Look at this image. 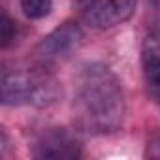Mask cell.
<instances>
[{"label":"cell","instance_id":"cell-3","mask_svg":"<svg viewBox=\"0 0 160 160\" xmlns=\"http://www.w3.org/2000/svg\"><path fill=\"white\" fill-rule=\"evenodd\" d=\"M138 6V0H75L83 23L96 30H109L126 23Z\"/></svg>","mask_w":160,"mask_h":160},{"label":"cell","instance_id":"cell-9","mask_svg":"<svg viewBox=\"0 0 160 160\" xmlns=\"http://www.w3.org/2000/svg\"><path fill=\"white\" fill-rule=\"evenodd\" d=\"M147 156H152V158H160V138L149 141V147H147Z\"/></svg>","mask_w":160,"mask_h":160},{"label":"cell","instance_id":"cell-5","mask_svg":"<svg viewBox=\"0 0 160 160\" xmlns=\"http://www.w3.org/2000/svg\"><path fill=\"white\" fill-rule=\"evenodd\" d=\"M32 154L36 158H79L81 143L66 128H49L36 139Z\"/></svg>","mask_w":160,"mask_h":160},{"label":"cell","instance_id":"cell-7","mask_svg":"<svg viewBox=\"0 0 160 160\" xmlns=\"http://www.w3.org/2000/svg\"><path fill=\"white\" fill-rule=\"evenodd\" d=\"M19 2L23 13L32 21L47 17L53 10V0H19Z\"/></svg>","mask_w":160,"mask_h":160},{"label":"cell","instance_id":"cell-4","mask_svg":"<svg viewBox=\"0 0 160 160\" xmlns=\"http://www.w3.org/2000/svg\"><path fill=\"white\" fill-rule=\"evenodd\" d=\"M83 30L75 21H66L53 28L38 45H36V60L42 66H51L62 62L72 57L83 43Z\"/></svg>","mask_w":160,"mask_h":160},{"label":"cell","instance_id":"cell-2","mask_svg":"<svg viewBox=\"0 0 160 160\" xmlns=\"http://www.w3.org/2000/svg\"><path fill=\"white\" fill-rule=\"evenodd\" d=\"M2 104L4 106H34L47 108L55 104L60 94V83L47 70V66L32 68H4L2 70Z\"/></svg>","mask_w":160,"mask_h":160},{"label":"cell","instance_id":"cell-6","mask_svg":"<svg viewBox=\"0 0 160 160\" xmlns=\"http://www.w3.org/2000/svg\"><path fill=\"white\" fill-rule=\"evenodd\" d=\"M141 66L149 94L160 108V28H154L145 36L141 47Z\"/></svg>","mask_w":160,"mask_h":160},{"label":"cell","instance_id":"cell-8","mask_svg":"<svg viewBox=\"0 0 160 160\" xmlns=\"http://www.w3.org/2000/svg\"><path fill=\"white\" fill-rule=\"evenodd\" d=\"M19 30H17V23L4 12L2 13V21H0V40H2V49H8L10 45H13L17 42Z\"/></svg>","mask_w":160,"mask_h":160},{"label":"cell","instance_id":"cell-10","mask_svg":"<svg viewBox=\"0 0 160 160\" xmlns=\"http://www.w3.org/2000/svg\"><path fill=\"white\" fill-rule=\"evenodd\" d=\"M151 2H152V4H160V0H151Z\"/></svg>","mask_w":160,"mask_h":160},{"label":"cell","instance_id":"cell-1","mask_svg":"<svg viewBox=\"0 0 160 160\" xmlns=\"http://www.w3.org/2000/svg\"><path fill=\"white\" fill-rule=\"evenodd\" d=\"M73 115L83 132L106 136L117 132L126 117V96L121 79L106 64L92 62L75 79Z\"/></svg>","mask_w":160,"mask_h":160}]
</instances>
